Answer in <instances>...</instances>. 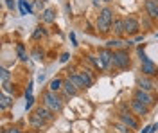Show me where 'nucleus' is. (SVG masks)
Wrapping results in <instances>:
<instances>
[{
  "instance_id": "obj_1",
  "label": "nucleus",
  "mask_w": 158,
  "mask_h": 133,
  "mask_svg": "<svg viewBox=\"0 0 158 133\" xmlns=\"http://www.w3.org/2000/svg\"><path fill=\"white\" fill-rule=\"evenodd\" d=\"M113 20H115V13L111 7H102L99 11V16H97V31L101 34H106V32L111 31V25H113Z\"/></svg>"
},
{
  "instance_id": "obj_2",
  "label": "nucleus",
  "mask_w": 158,
  "mask_h": 133,
  "mask_svg": "<svg viewBox=\"0 0 158 133\" xmlns=\"http://www.w3.org/2000/svg\"><path fill=\"white\" fill-rule=\"evenodd\" d=\"M41 101H43V104H45L47 108H50L54 113H59L61 110H63V101L59 99V95L56 92H50V90L43 92Z\"/></svg>"
},
{
  "instance_id": "obj_3",
  "label": "nucleus",
  "mask_w": 158,
  "mask_h": 133,
  "mask_svg": "<svg viewBox=\"0 0 158 133\" xmlns=\"http://www.w3.org/2000/svg\"><path fill=\"white\" fill-rule=\"evenodd\" d=\"M113 65L117 67L118 70H126L129 69V65H131V58H129L128 51H124V49H117V51H113Z\"/></svg>"
},
{
  "instance_id": "obj_4",
  "label": "nucleus",
  "mask_w": 158,
  "mask_h": 133,
  "mask_svg": "<svg viewBox=\"0 0 158 133\" xmlns=\"http://www.w3.org/2000/svg\"><path fill=\"white\" fill-rule=\"evenodd\" d=\"M118 121H120V123H124L129 130H138V121L135 119V113L131 112V110H126V104H120Z\"/></svg>"
},
{
  "instance_id": "obj_5",
  "label": "nucleus",
  "mask_w": 158,
  "mask_h": 133,
  "mask_svg": "<svg viewBox=\"0 0 158 133\" xmlns=\"http://www.w3.org/2000/svg\"><path fill=\"white\" fill-rule=\"evenodd\" d=\"M133 99L144 102V104L149 106V108H153V106H155V102H156V99L153 97V94L148 92V90H142V88H137V90L133 92Z\"/></svg>"
},
{
  "instance_id": "obj_6",
  "label": "nucleus",
  "mask_w": 158,
  "mask_h": 133,
  "mask_svg": "<svg viewBox=\"0 0 158 133\" xmlns=\"http://www.w3.org/2000/svg\"><path fill=\"white\" fill-rule=\"evenodd\" d=\"M124 31H126L128 36H135V34H138V31H140V23H138L137 18H133V16H126V18H124Z\"/></svg>"
},
{
  "instance_id": "obj_7",
  "label": "nucleus",
  "mask_w": 158,
  "mask_h": 133,
  "mask_svg": "<svg viewBox=\"0 0 158 133\" xmlns=\"http://www.w3.org/2000/svg\"><path fill=\"white\" fill-rule=\"evenodd\" d=\"M129 110L135 113L137 117H146L151 108H149V106H146L144 102L137 101V99H131V101H129Z\"/></svg>"
},
{
  "instance_id": "obj_8",
  "label": "nucleus",
  "mask_w": 158,
  "mask_h": 133,
  "mask_svg": "<svg viewBox=\"0 0 158 133\" xmlns=\"http://www.w3.org/2000/svg\"><path fill=\"white\" fill-rule=\"evenodd\" d=\"M140 72H142L144 76L153 77V76H156L158 74V67L151 61V60H146V61H140Z\"/></svg>"
},
{
  "instance_id": "obj_9",
  "label": "nucleus",
  "mask_w": 158,
  "mask_h": 133,
  "mask_svg": "<svg viewBox=\"0 0 158 133\" xmlns=\"http://www.w3.org/2000/svg\"><path fill=\"white\" fill-rule=\"evenodd\" d=\"M61 92H63L65 97H76L79 94V88L67 77V79H63V90H61Z\"/></svg>"
},
{
  "instance_id": "obj_10",
  "label": "nucleus",
  "mask_w": 158,
  "mask_h": 133,
  "mask_svg": "<svg viewBox=\"0 0 158 133\" xmlns=\"http://www.w3.org/2000/svg\"><path fill=\"white\" fill-rule=\"evenodd\" d=\"M137 85L138 88H142V90H148V92H153L155 90V83H153V77H149V76H138L137 79Z\"/></svg>"
},
{
  "instance_id": "obj_11",
  "label": "nucleus",
  "mask_w": 158,
  "mask_h": 133,
  "mask_svg": "<svg viewBox=\"0 0 158 133\" xmlns=\"http://www.w3.org/2000/svg\"><path fill=\"white\" fill-rule=\"evenodd\" d=\"M144 9H146L149 18L156 20V16H158V0H146V2H144Z\"/></svg>"
},
{
  "instance_id": "obj_12",
  "label": "nucleus",
  "mask_w": 158,
  "mask_h": 133,
  "mask_svg": "<svg viewBox=\"0 0 158 133\" xmlns=\"http://www.w3.org/2000/svg\"><path fill=\"white\" fill-rule=\"evenodd\" d=\"M34 112L38 113V115L41 117V119H45L47 123H52V121H54V117H56V113L52 112L50 108H47L45 104H41V106H38V108H36Z\"/></svg>"
},
{
  "instance_id": "obj_13",
  "label": "nucleus",
  "mask_w": 158,
  "mask_h": 133,
  "mask_svg": "<svg viewBox=\"0 0 158 133\" xmlns=\"http://www.w3.org/2000/svg\"><path fill=\"white\" fill-rule=\"evenodd\" d=\"M29 124H31V128H34V130H41V128L47 124V121L41 119L36 112H32L31 113V117H29Z\"/></svg>"
},
{
  "instance_id": "obj_14",
  "label": "nucleus",
  "mask_w": 158,
  "mask_h": 133,
  "mask_svg": "<svg viewBox=\"0 0 158 133\" xmlns=\"http://www.w3.org/2000/svg\"><path fill=\"white\" fill-rule=\"evenodd\" d=\"M111 32H113L117 38H120V36H124V34H126V31H124V18H115V20H113Z\"/></svg>"
},
{
  "instance_id": "obj_15",
  "label": "nucleus",
  "mask_w": 158,
  "mask_h": 133,
  "mask_svg": "<svg viewBox=\"0 0 158 133\" xmlns=\"http://www.w3.org/2000/svg\"><path fill=\"white\" fill-rule=\"evenodd\" d=\"M79 76H81V79L85 81L86 88H90V86L94 85V81H95V77H94V72L90 70V69H83V70H79Z\"/></svg>"
},
{
  "instance_id": "obj_16",
  "label": "nucleus",
  "mask_w": 158,
  "mask_h": 133,
  "mask_svg": "<svg viewBox=\"0 0 158 133\" xmlns=\"http://www.w3.org/2000/svg\"><path fill=\"white\" fill-rule=\"evenodd\" d=\"M86 60H88V61L95 67V70H99V72H102V70H106V69H108V67L104 65V61L99 58V54H97V56H92V54H88V56H86Z\"/></svg>"
},
{
  "instance_id": "obj_17",
  "label": "nucleus",
  "mask_w": 158,
  "mask_h": 133,
  "mask_svg": "<svg viewBox=\"0 0 158 133\" xmlns=\"http://www.w3.org/2000/svg\"><path fill=\"white\" fill-rule=\"evenodd\" d=\"M40 20L43 22V23H52V22L56 20V11L52 9V7H47L40 15Z\"/></svg>"
},
{
  "instance_id": "obj_18",
  "label": "nucleus",
  "mask_w": 158,
  "mask_h": 133,
  "mask_svg": "<svg viewBox=\"0 0 158 133\" xmlns=\"http://www.w3.org/2000/svg\"><path fill=\"white\" fill-rule=\"evenodd\" d=\"M99 58L104 61L106 67H110V63L113 61V52H111V49H99Z\"/></svg>"
},
{
  "instance_id": "obj_19",
  "label": "nucleus",
  "mask_w": 158,
  "mask_h": 133,
  "mask_svg": "<svg viewBox=\"0 0 158 133\" xmlns=\"http://www.w3.org/2000/svg\"><path fill=\"white\" fill-rule=\"evenodd\" d=\"M13 95H9V94L7 92H4V90H2V95H0V108H2V110H7V108H9V106H13Z\"/></svg>"
},
{
  "instance_id": "obj_20",
  "label": "nucleus",
  "mask_w": 158,
  "mask_h": 133,
  "mask_svg": "<svg viewBox=\"0 0 158 133\" xmlns=\"http://www.w3.org/2000/svg\"><path fill=\"white\" fill-rule=\"evenodd\" d=\"M69 79H70L72 83H74L76 86H77L79 90H85V88H86V85H85V81L81 79L79 72H72V74H69Z\"/></svg>"
},
{
  "instance_id": "obj_21",
  "label": "nucleus",
  "mask_w": 158,
  "mask_h": 133,
  "mask_svg": "<svg viewBox=\"0 0 158 133\" xmlns=\"http://www.w3.org/2000/svg\"><path fill=\"white\" fill-rule=\"evenodd\" d=\"M49 90L50 92H61V90H63V79H61V77H54V79H52V81L49 83Z\"/></svg>"
},
{
  "instance_id": "obj_22",
  "label": "nucleus",
  "mask_w": 158,
  "mask_h": 133,
  "mask_svg": "<svg viewBox=\"0 0 158 133\" xmlns=\"http://www.w3.org/2000/svg\"><path fill=\"white\" fill-rule=\"evenodd\" d=\"M113 131H115V133H131L133 130H129L124 123L117 121V123H113Z\"/></svg>"
},
{
  "instance_id": "obj_23",
  "label": "nucleus",
  "mask_w": 158,
  "mask_h": 133,
  "mask_svg": "<svg viewBox=\"0 0 158 133\" xmlns=\"http://www.w3.org/2000/svg\"><path fill=\"white\" fill-rule=\"evenodd\" d=\"M45 34H47V31H45V29H43V27L40 25V27H36V29H34L32 36H31V40H32V41H38V40H41V38H43Z\"/></svg>"
},
{
  "instance_id": "obj_24",
  "label": "nucleus",
  "mask_w": 158,
  "mask_h": 133,
  "mask_svg": "<svg viewBox=\"0 0 158 133\" xmlns=\"http://www.w3.org/2000/svg\"><path fill=\"white\" fill-rule=\"evenodd\" d=\"M27 11H29V13H32L31 6L27 4V0H20V13H22V15H27Z\"/></svg>"
},
{
  "instance_id": "obj_25",
  "label": "nucleus",
  "mask_w": 158,
  "mask_h": 133,
  "mask_svg": "<svg viewBox=\"0 0 158 133\" xmlns=\"http://www.w3.org/2000/svg\"><path fill=\"white\" fill-rule=\"evenodd\" d=\"M16 54H18V58L22 60V61H25V60H27V54H25V49H23V45H22V43L16 45Z\"/></svg>"
},
{
  "instance_id": "obj_26",
  "label": "nucleus",
  "mask_w": 158,
  "mask_h": 133,
  "mask_svg": "<svg viewBox=\"0 0 158 133\" xmlns=\"http://www.w3.org/2000/svg\"><path fill=\"white\" fill-rule=\"evenodd\" d=\"M2 90H4V92H11L13 94V95H15V94H16V88H15V85H13V83H2Z\"/></svg>"
},
{
  "instance_id": "obj_27",
  "label": "nucleus",
  "mask_w": 158,
  "mask_h": 133,
  "mask_svg": "<svg viewBox=\"0 0 158 133\" xmlns=\"http://www.w3.org/2000/svg\"><path fill=\"white\" fill-rule=\"evenodd\" d=\"M31 56H32L36 61H41V60H43V51H41L40 47H36V49L32 51V54H31Z\"/></svg>"
},
{
  "instance_id": "obj_28",
  "label": "nucleus",
  "mask_w": 158,
  "mask_h": 133,
  "mask_svg": "<svg viewBox=\"0 0 158 133\" xmlns=\"http://www.w3.org/2000/svg\"><path fill=\"white\" fill-rule=\"evenodd\" d=\"M0 76H2V83H7V81H9V77H11L9 70H7L6 67H2V69H0Z\"/></svg>"
},
{
  "instance_id": "obj_29",
  "label": "nucleus",
  "mask_w": 158,
  "mask_h": 133,
  "mask_svg": "<svg viewBox=\"0 0 158 133\" xmlns=\"http://www.w3.org/2000/svg\"><path fill=\"white\" fill-rule=\"evenodd\" d=\"M106 45H108V49H113V47H115V49H118V47H120V45H124V43H122L120 40H110Z\"/></svg>"
},
{
  "instance_id": "obj_30",
  "label": "nucleus",
  "mask_w": 158,
  "mask_h": 133,
  "mask_svg": "<svg viewBox=\"0 0 158 133\" xmlns=\"http://www.w3.org/2000/svg\"><path fill=\"white\" fill-rule=\"evenodd\" d=\"M32 102H34V99H32V95H27V104H25V110H31V106H32Z\"/></svg>"
},
{
  "instance_id": "obj_31",
  "label": "nucleus",
  "mask_w": 158,
  "mask_h": 133,
  "mask_svg": "<svg viewBox=\"0 0 158 133\" xmlns=\"http://www.w3.org/2000/svg\"><path fill=\"white\" fill-rule=\"evenodd\" d=\"M69 58H70V54H69V52H65V54H61L59 61H61V63H67V61H69Z\"/></svg>"
},
{
  "instance_id": "obj_32",
  "label": "nucleus",
  "mask_w": 158,
  "mask_h": 133,
  "mask_svg": "<svg viewBox=\"0 0 158 133\" xmlns=\"http://www.w3.org/2000/svg\"><path fill=\"white\" fill-rule=\"evenodd\" d=\"M7 133H22L18 128H7Z\"/></svg>"
},
{
  "instance_id": "obj_33",
  "label": "nucleus",
  "mask_w": 158,
  "mask_h": 133,
  "mask_svg": "<svg viewBox=\"0 0 158 133\" xmlns=\"http://www.w3.org/2000/svg\"><path fill=\"white\" fill-rule=\"evenodd\" d=\"M7 6H9V9H15V2L13 0H7Z\"/></svg>"
},
{
  "instance_id": "obj_34",
  "label": "nucleus",
  "mask_w": 158,
  "mask_h": 133,
  "mask_svg": "<svg viewBox=\"0 0 158 133\" xmlns=\"http://www.w3.org/2000/svg\"><path fill=\"white\" fill-rule=\"evenodd\" d=\"M102 2H113V0H102Z\"/></svg>"
},
{
  "instance_id": "obj_35",
  "label": "nucleus",
  "mask_w": 158,
  "mask_h": 133,
  "mask_svg": "<svg viewBox=\"0 0 158 133\" xmlns=\"http://www.w3.org/2000/svg\"><path fill=\"white\" fill-rule=\"evenodd\" d=\"M156 20H158V16H156Z\"/></svg>"
},
{
  "instance_id": "obj_36",
  "label": "nucleus",
  "mask_w": 158,
  "mask_h": 133,
  "mask_svg": "<svg viewBox=\"0 0 158 133\" xmlns=\"http://www.w3.org/2000/svg\"><path fill=\"white\" fill-rule=\"evenodd\" d=\"M113 133H115V131H113Z\"/></svg>"
}]
</instances>
